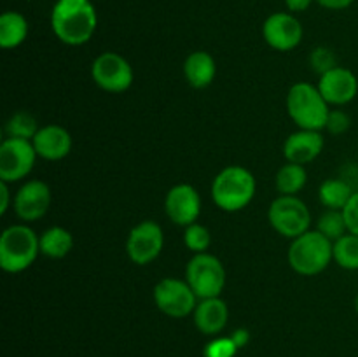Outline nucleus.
<instances>
[{"mask_svg": "<svg viewBox=\"0 0 358 357\" xmlns=\"http://www.w3.org/2000/svg\"><path fill=\"white\" fill-rule=\"evenodd\" d=\"M98 27V14L91 0H58L51 10V28L66 46L91 41Z\"/></svg>", "mask_w": 358, "mask_h": 357, "instance_id": "1", "label": "nucleus"}, {"mask_svg": "<svg viewBox=\"0 0 358 357\" xmlns=\"http://www.w3.org/2000/svg\"><path fill=\"white\" fill-rule=\"evenodd\" d=\"M287 112L299 130H325L329 118L327 100L313 84L296 83L287 93Z\"/></svg>", "mask_w": 358, "mask_h": 357, "instance_id": "5", "label": "nucleus"}, {"mask_svg": "<svg viewBox=\"0 0 358 357\" xmlns=\"http://www.w3.org/2000/svg\"><path fill=\"white\" fill-rule=\"evenodd\" d=\"M317 231H320L324 237H327L331 241L339 240L348 233V226H346L345 214L343 210H327L318 217Z\"/></svg>", "mask_w": 358, "mask_h": 357, "instance_id": "26", "label": "nucleus"}, {"mask_svg": "<svg viewBox=\"0 0 358 357\" xmlns=\"http://www.w3.org/2000/svg\"><path fill=\"white\" fill-rule=\"evenodd\" d=\"M37 156L48 161H59L72 150V135L59 125H45L38 128L34 140Z\"/></svg>", "mask_w": 358, "mask_h": 357, "instance_id": "16", "label": "nucleus"}, {"mask_svg": "<svg viewBox=\"0 0 358 357\" xmlns=\"http://www.w3.org/2000/svg\"><path fill=\"white\" fill-rule=\"evenodd\" d=\"M310 62H311V65H313L315 72H318L320 76H322V74L329 72V70H332L334 66H338V63H336L334 52H332L331 49H327V48L313 49Z\"/></svg>", "mask_w": 358, "mask_h": 357, "instance_id": "29", "label": "nucleus"}, {"mask_svg": "<svg viewBox=\"0 0 358 357\" xmlns=\"http://www.w3.org/2000/svg\"><path fill=\"white\" fill-rule=\"evenodd\" d=\"M38 132L37 119L27 111H17L14 112L6 122V133L10 139H24V140H34L35 133Z\"/></svg>", "mask_w": 358, "mask_h": 357, "instance_id": "25", "label": "nucleus"}, {"mask_svg": "<svg viewBox=\"0 0 358 357\" xmlns=\"http://www.w3.org/2000/svg\"><path fill=\"white\" fill-rule=\"evenodd\" d=\"M353 188L343 178H327L318 189V198L327 210H343L353 196Z\"/></svg>", "mask_w": 358, "mask_h": 357, "instance_id": "22", "label": "nucleus"}, {"mask_svg": "<svg viewBox=\"0 0 358 357\" xmlns=\"http://www.w3.org/2000/svg\"><path fill=\"white\" fill-rule=\"evenodd\" d=\"M350 125H352V119H350V115L345 111H341V108H334L332 111L331 108L325 130L331 132L332 135H343L345 132H348Z\"/></svg>", "mask_w": 358, "mask_h": 357, "instance_id": "30", "label": "nucleus"}, {"mask_svg": "<svg viewBox=\"0 0 358 357\" xmlns=\"http://www.w3.org/2000/svg\"><path fill=\"white\" fill-rule=\"evenodd\" d=\"M231 340L234 342V345L238 346V350L243 349V346L248 345L250 342V331L247 328H238L231 332Z\"/></svg>", "mask_w": 358, "mask_h": 357, "instance_id": "32", "label": "nucleus"}, {"mask_svg": "<svg viewBox=\"0 0 358 357\" xmlns=\"http://www.w3.org/2000/svg\"><path fill=\"white\" fill-rule=\"evenodd\" d=\"M217 74L215 59L206 51H194L185 58L184 76L187 83L196 90L208 88L213 83Z\"/></svg>", "mask_w": 358, "mask_h": 357, "instance_id": "19", "label": "nucleus"}, {"mask_svg": "<svg viewBox=\"0 0 358 357\" xmlns=\"http://www.w3.org/2000/svg\"><path fill=\"white\" fill-rule=\"evenodd\" d=\"M184 241L189 251L194 252V254H201V252L208 251L210 244H212V234H210L206 226L199 223H192L185 227Z\"/></svg>", "mask_w": 358, "mask_h": 357, "instance_id": "27", "label": "nucleus"}, {"mask_svg": "<svg viewBox=\"0 0 358 357\" xmlns=\"http://www.w3.org/2000/svg\"><path fill=\"white\" fill-rule=\"evenodd\" d=\"M37 158L31 140L7 136L0 146V181L10 184L24 178L34 170Z\"/></svg>", "mask_w": 358, "mask_h": 357, "instance_id": "10", "label": "nucleus"}, {"mask_svg": "<svg viewBox=\"0 0 358 357\" xmlns=\"http://www.w3.org/2000/svg\"><path fill=\"white\" fill-rule=\"evenodd\" d=\"M308 181V172L304 168V164H297V163H289L283 164L278 172H276L275 177V186L276 191L280 195H287V196H296L301 189L306 186Z\"/></svg>", "mask_w": 358, "mask_h": 357, "instance_id": "23", "label": "nucleus"}, {"mask_svg": "<svg viewBox=\"0 0 358 357\" xmlns=\"http://www.w3.org/2000/svg\"><path fill=\"white\" fill-rule=\"evenodd\" d=\"M41 254L51 259H63L73 247V237L69 230L62 226H52L38 237Z\"/></svg>", "mask_w": 358, "mask_h": 357, "instance_id": "21", "label": "nucleus"}, {"mask_svg": "<svg viewBox=\"0 0 358 357\" xmlns=\"http://www.w3.org/2000/svg\"><path fill=\"white\" fill-rule=\"evenodd\" d=\"M41 254L37 233L28 224H13L0 234V266L7 273L30 268Z\"/></svg>", "mask_w": 358, "mask_h": 357, "instance_id": "4", "label": "nucleus"}, {"mask_svg": "<svg viewBox=\"0 0 358 357\" xmlns=\"http://www.w3.org/2000/svg\"><path fill=\"white\" fill-rule=\"evenodd\" d=\"M255 177L248 168L231 164L220 170L212 182L213 203L224 212H240L254 200Z\"/></svg>", "mask_w": 358, "mask_h": 357, "instance_id": "2", "label": "nucleus"}, {"mask_svg": "<svg viewBox=\"0 0 358 357\" xmlns=\"http://www.w3.org/2000/svg\"><path fill=\"white\" fill-rule=\"evenodd\" d=\"M164 210L177 226L187 227L189 224L196 223L201 214V196L194 186L177 184L166 192Z\"/></svg>", "mask_w": 358, "mask_h": 357, "instance_id": "12", "label": "nucleus"}, {"mask_svg": "<svg viewBox=\"0 0 358 357\" xmlns=\"http://www.w3.org/2000/svg\"><path fill=\"white\" fill-rule=\"evenodd\" d=\"M154 303L168 317L182 318L194 312L198 296L191 289L187 280L166 276L154 287Z\"/></svg>", "mask_w": 358, "mask_h": 357, "instance_id": "8", "label": "nucleus"}, {"mask_svg": "<svg viewBox=\"0 0 358 357\" xmlns=\"http://www.w3.org/2000/svg\"><path fill=\"white\" fill-rule=\"evenodd\" d=\"M185 280L198 300L219 298L226 287V268L217 255L210 252L194 254L185 268Z\"/></svg>", "mask_w": 358, "mask_h": 357, "instance_id": "6", "label": "nucleus"}, {"mask_svg": "<svg viewBox=\"0 0 358 357\" xmlns=\"http://www.w3.org/2000/svg\"><path fill=\"white\" fill-rule=\"evenodd\" d=\"M317 2L320 4L322 7H325V9L341 10V9H346V7L352 6L355 0H317Z\"/></svg>", "mask_w": 358, "mask_h": 357, "instance_id": "34", "label": "nucleus"}, {"mask_svg": "<svg viewBox=\"0 0 358 357\" xmlns=\"http://www.w3.org/2000/svg\"><path fill=\"white\" fill-rule=\"evenodd\" d=\"M287 259L290 268L299 275H318L334 261V241L317 230L306 231L301 237L294 238Z\"/></svg>", "mask_w": 358, "mask_h": 357, "instance_id": "3", "label": "nucleus"}, {"mask_svg": "<svg viewBox=\"0 0 358 357\" xmlns=\"http://www.w3.org/2000/svg\"><path fill=\"white\" fill-rule=\"evenodd\" d=\"M311 2H313V0H285L287 7H289V10H292V13H303V10H306L308 7L311 6Z\"/></svg>", "mask_w": 358, "mask_h": 357, "instance_id": "35", "label": "nucleus"}, {"mask_svg": "<svg viewBox=\"0 0 358 357\" xmlns=\"http://www.w3.org/2000/svg\"><path fill=\"white\" fill-rule=\"evenodd\" d=\"M192 318L194 324L203 335L206 336H217L229 321V308H227L226 301L219 298H206V300H199L196 304L194 312H192Z\"/></svg>", "mask_w": 358, "mask_h": 357, "instance_id": "18", "label": "nucleus"}, {"mask_svg": "<svg viewBox=\"0 0 358 357\" xmlns=\"http://www.w3.org/2000/svg\"><path fill=\"white\" fill-rule=\"evenodd\" d=\"M345 214L346 226H348V233L358 234V191L353 192V196L350 198V202L346 203V206L343 209Z\"/></svg>", "mask_w": 358, "mask_h": 357, "instance_id": "31", "label": "nucleus"}, {"mask_svg": "<svg viewBox=\"0 0 358 357\" xmlns=\"http://www.w3.org/2000/svg\"><path fill=\"white\" fill-rule=\"evenodd\" d=\"M51 205V189L42 181H28L14 196V212L24 223H34L48 214Z\"/></svg>", "mask_w": 358, "mask_h": 357, "instance_id": "14", "label": "nucleus"}, {"mask_svg": "<svg viewBox=\"0 0 358 357\" xmlns=\"http://www.w3.org/2000/svg\"><path fill=\"white\" fill-rule=\"evenodd\" d=\"M324 150V136L315 130H299L287 136L283 144V156L289 163L308 164Z\"/></svg>", "mask_w": 358, "mask_h": 357, "instance_id": "17", "label": "nucleus"}, {"mask_svg": "<svg viewBox=\"0 0 358 357\" xmlns=\"http://www.w3.org/2000/svg\"><path fill=\"white\" fill-rule=\"evenodd\" d=\"M334 261L350 272L358 270V234L346 233L334 241Z\"/></svg>", "mask_w": 358, "mask_h": 357, "instance_id": "24", "label": "nucleus"}, {"mask_svg": "<svg viewBox=\"0 0 358 357\" xmlns=\"http://www.w3.org/2000/svg\"><path fill=\"white\" fill-rule=\"evenodd\" d=\"M262 37L276 51H292L303 41V27L290 13H275L262 24Z\"/></svg>", "mask_w": 358, "mask_h": 357, "instance_id": "13", "label": "nucleus"}, {"mask_svg": "<svg viewBox=\"0 0 358 357\" xmlns=\"http://www.w3.org/2000/svg\"><path fill=\"white\" fill-rule=\"evenodd\" d=\"M164 247L163 230L154 220H142L129 231L126 240V252L135 265L147 266L157 259Z\"/></svg>", "mask_w": 358, "mask_h": 357, "instance_id": "11", "label": "nucleus"}, {"mask_svg": "<svg viewBox=\"0 0 358 357\" xmlns=\"http://www.w3.org/2000/svg\"><path fill=\"white\" fill-rule=\"evenodd\" d=\"M9 203H10V191H9V184L3 181H0V214H6L9 210Z\"/></svg>", "mask_w": 358, "mask_h": 357, "instance_id": "33", "label": "nucleus"}, {"mask_svg": "<svg viewBox=\"0 0 358 357\" xmlns=\"http://www.w3.org/2000/svg\"><path fill=\"white\" fill-rule=\"evenodd\" d=\"M238 346L231 340V336H215L205 345L203 356L205 357H234Z\"/></svg>", "mask_w": 358, "mask_h": 357, "instance_id": "28", "label": "nucleus"}, {"mask_svg": "<svg viewBox=\"0 0 358 357\" xmlns=\"http://www.w3.org/2000/svg\"><path fill=\"white\" fill-rule=\"evenodd\" d=\"M268 219L276 233L294 240V238L310 231L311 214L306 203L301 198L280 195L269 205Z\"/></svg>", "mask_w": 358, "mask_h": 357, "instance_id": "7", "label": "nucleus"}, {"mask_svg": "<svg viewBox=\"0 0 358 357\" xmlns=\"http://www.w3.org/2000/svg\"><path fill=\"white\" fill-rule=\"evenodd\" d=\"M91 77L94 84L108 93H122L133 84V69L128 59L119 52H101L91 65Z\"/></svg>", "mask_w": 358, "mask_h": 357, "instance_id": "9", "label": "nucleus"}, {"mask_svg": "<svg viewBox=\"0 0 358 357\" xmlns=\"http://www.w3.org/2000/svg\"><path fill=\"white\" fill-rule=\"evenodd\" d=\"M28 21L16 10H7L0 16V46L3 49H14L27 41Z\"/></svg>", "mask_w": 358, "mask_h": 357, "instance_id": "20", "label": "nucleus"}, {"mask_svg": "<svg viewBox=\"0 0 358 357\" xmlns=\"http://www.w3.org/2000/svg\"><path fill=\"white\" fill-rule=\"evenodd\" d=\"M317 88L329 105H346L357 97L358 79L355 74L345 66H334L322 74Z\"/></svg>", "mask_w": 358, "mask_h": 357, "instance_id": "15", "label": "nucleus"}, {"mask_svg": "<svg viewBox=\"0 0 358 357\" xmlns=\"http://www.w3.org/2000/svg\"><path fill=\"white\" fill-rule=\"evenodd\" d=\"M355 310H357V314H358V293H357V296H355Z\"/></svg>", "mask_w": 358, "mask_h": 357, "instance_id": "36", "label": "nucleus"}]
</instances>
